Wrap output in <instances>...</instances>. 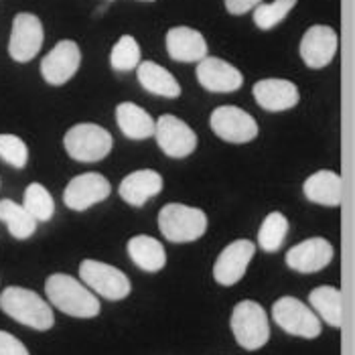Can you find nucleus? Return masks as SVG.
<instances>
[{
  "label": "nucleus",
  "instance_id": "21",
  "mask_svg": "<svg viewBox=\"0 0 355 355\" xmlns=\"http://www.w3.org/2000/svg\"><path fill=\"white\" fill-rule=\"evenodd\" d=\"M137 78L140 85L159 98H179L181 96V85L175 80V76L164 69L163 65L155 63V61H142L137 67Z\"/></svg>",
  "mask_w": 355,
  "mask_h": 355
},
{
  "label": "nucleus",
  "instance_id": "33",
  "mask_svg": "<svg viewBox=\"0 0 355 355\" xmlns=\"http://www.w3.org/2000/svg\"><path fill=\"white\" fill-rule=\"evenodd\" d=\"M148 2H153V0H148Z\"/></svg>",
  "mask_w": 355,
  "mask_h": 355
},
{
  "label": "nucleus",
  "instance_id": "14",
  "mask_svg": "<svg viewBox=\"0 0 355 355\" xmlns=\"http://www.w3.org/2000/svg\"><path fill=\"white\" fill-rule=\"evenodd\" d=\"M337 33L327 25H315L306 28L301 39V57L306 67L321 69L327 67L337 53Z\"/></svg>",
  "mask_w": 355,
  "mask_h": 355
},
{
  "label": "nucleus",
  "instance_id": "5",
  "mask_svg": "<svg viewBox=\"0 0 355 355\" xmlns=\"http://www.w3.org/2000/svg\"><path fill=\"white\" fill-rule=\"evenodd\" d=\"M63 146L67 155L78 163H100L110 155L114 138L106 128L85 122L67 130V135L63 137Z\"/></svg>",
  "mask_w": 355,
  "mask_h": 355
},
{
  "label": "nucleus",
  "instance_id": "3",
  "mask_svg": "<svg viewBox=\"0 0 355 355\" xmlns=\"http://www.w3.org/2000/svg\"><path fill=\"white\" fill-rule=\"evenodd\" d=\"M159 230L171 244H191L207 232V216L199 207L168 203L159 211Z\"/></svg>",
  "mask_w": 355,
  "mask_h": 355
},
{
  "label": "nucleus",
  "instance_id": "13",
  "mask_svg": "<svg viewBox=\"0 0 355 355\" xmlns=\"http://www.w3.org/2000/svg\"><path fill=\"white\" fill-rule=\"evenodd\" d=\"M256 254V246L250 240H236L221 250L214 266V278L221 286H234L246 274L250 260Z\"/></svg>",
  "mask_w": 355,
  "mask_h": 355
},
{
  "label": "nucleus",
  "instance_id": "15",
  "mask_svg": "<svg viewBox=\"0 0 355 355\" xmlns=\"http://www.w3.org/2000/svg\"><path fill=\"white\" fill-rule=\"evenodd\" d=\"M197 82L207 92L230 94L242 87L244 76L238 67L219 57H205L197 63Z\"/></svg>",
  "mask_w": 355,
  "mask_h": 355
},
{
  "label": "nucleus",
  "instance_id": "2",
  "mask_svg": "<svg viewBox=\"0 0 355 355\" xmlns=\"http://www.w3.org/2000/svg\"><path fill=\"white\" fill-rule=\"evenodd\" d=\"M0 309L17 323L37 331H47L55 323L51 304L43 301L37 293L21 286H8L2 291Z\"/></svg>",
  "mask_w": 355,
  "mask_h": 355
},
{
  "label": "nucleus",
  "instance_id": "4",
  "mask_svg": "<svg viewBox=\"0 0 355 355\" xmlns=\"http://www.w3.org/2000/svg\"><path fill=\"white\" fill-rule=\"evenodd\" d=\"M230 325L240 347L256 352L270 339V323L266 311L256 301H240L234 306Z\"/></svg>",
  "mask_w": 355,
  "mask_h": 355
},
{
  "label": "nucleus",
  "instance_id": "9",
  "mask_svg": "<svg viewBox=\"0 0 355 355\" xmlns=\"http://www.w3.org/2000/svg\"><path fill=\"white\" fill-rule=\"evenodd\" d=\"M209 126L221 140L232 144H246L258 137V122L238 106H219L214 110Z\"/></svg>",
  "mask_w": 355,
  "mask_h": 355
},
{
  "label": "nucleus",
  "instance_id": "20",
  "mask_svg": "<svg viewBox=\"0 0 355 355\" xmlns=\"http://www.w3.org/2000/svg\"><path fill=\"white\" fill-rule=\"evenodd\" d=\"M302 193L311 203L325 205V207H339L343 201V181L339 173L323 168L304 181Z\"/></svg>",
  "mask_w": 355,
  "mask_h": 355
},
{
  "label": "nucleus",
  "instance_id": "32",
  "mask_svg": "<svg viewBox=\"0 0 355 355\" xmlns=\"http://www.w3.org/2000/svg\"><path fill=\"white\" fill-rule=\"evenodd\" d=\"M225 2V8L230 15H246L248 10L256 8L262 0H223Z\"/></svg>",
  "mask_w": 355,
  "mask_h": 355
},
{
  "label": "nucleus",
  "instance_id": "26",
  "mask_svg": "<svg viewBox=\"0 0 355 355\" xmlns=\"http://www.w3.org/2000/svg\"><path fill=\"white\" fill-rule=\"evenodd\" d=\"M286 234H288V219L280 211H272L264 218L258 230V246L268 254L278 252L286 240Z\"/></svg>",
  "mask_w": 355,
  "mask_h": 355
},
{
  "label": "nucleus",
  "instance_id": "8",
  "mask_svg": "<svg viewBox=\"0 0 355 355\" xmlns=\"http://www.w3.org/2000/svg\"><path fill=\"white\" fill-rule=\"evenodd\" d=\"M159 148L171 159H185L197 148V135L187 122L173 114H163L155 122V135Z\"/></svg>",
  "mask_w": 355,
  "mask_h": 355
},
{
  "label": "nucleus",
  "instance_id": "29",
  "mask_svg": "<svg viewBox=\"0 0 355 355\" xmlns=\"http://www.w3.org/2000/svg\"><path fill=\"white\" fill-rule=\"evenodd\" d=\"M110 63L116 71H132L140 63V47L137 39L130 35H122L118 43L112 47Z\"/></svg>",
  "mask_w": 355,
  "mask_h": 355
},
{
  "label": "nucleus",
  "instance_id": "25",
  "mask_svg": "<svg viewBox=\"0 0 355 355\" xmlns=\"http://www.w3.org/2000/svg\"><path fill=\"white\" fill-rule=\"evenodd\" d=\"M0 221L6 223L10 236L17 240H27L37 230V219L33 218L23 205H19L12 199L0 201Z\"/></svg>",
  "mask_w": 355,
  "mask_h": 355
},
{
  "label": "nucleus",
  "instance_id": "28",
  "mask_svg": "<svg viewBox=\"0 0 355 355\" xmlns=\"http://www.w3.org/2000/svg\"><path fill=\"white\" fill-rule=\"evenodd\" d=\"M297 6V0H274V2H260L254 8V23L262 31H270L278 23L286 19V15Z\"/></svg>",
  "mask_w": 355,
  "mask_h": 355
},
{
  "label": "nucleus",
  "instance_id": "11",
  "mask_svg": "<svg viewBox=\"0 0 355 355\" xmlns=\"http://www.w3.org/2000/svg\"><path fill=\"white\" fill-rule=\"evenodd\" d=\"M45 33L39 17L31 12H19L12 21L10 41H8V53L15 61L27 63L35 59V55L41 51Z\"/></svg>",
  "mask_w": 355,
  "mask_h": 355
},
{
  "label": "nucleus",
  "instance_id": "17",
  "mask_svg": "<svg viewBox=\"0 0 355 355\" xmlns=\"http://www.w3.org/2000/svg\"><path fill=\"white\" fill-rule=\"evenodd\" d=\"M252 94L256 98V104L266 112H286L295 108L301 100L299 87L288 80H260L254 83Z\"/></svg>",
  "mask_w": 355,
  "mask_h": 355
},
{
  "label": "nucleus",
  "instance_id": "7",
  "mask_svg": "<svg viewBox=\"0 0 355 355\" xmlns=\"http://www.w3.org/2000/svg\"><path fill=\"white\" fill-rule=\"evenodd\" d=\"M272 319L282 331L295 337L315 339L321 335V319L295 297H280L274 302Z\"/></svg>",
  "mask_w": 355,
  "mask_h": 355
},
{
  "label": "nucleus",
  "instance_id": "27",
  "mask_svg": "<svg viewBox=\"0 0 355 355\" xmlns=\"http://www.w3.org/2000/svg\"><path fill=\"white\" fill-rule=\"evenodd\" d=\"M23 207L37 221H49L55 214V201L51 193L41 183H31L23 195Z\"/></svg>",
  "mask_w": 355,
  "mask_h": 355
},
{
  "label": "nucleus",
  "instance_id": "18",
  "mask_svg": "<svg viewBox=\"0 0 355 355\" xmlns=\"http://www.w3.org/2000/svg\"><path fill=\"white\" fill-rule=\"evenodd\" d=\"M166 53L179 63H199L207 57L205 37L191 27H173L166 33Z\"/></svg>",
  "mask_w": 355,
  "mask_h": 355
},
{
  "label": "nucleus",
  "instance_id": "24",
  "mask_svg": "<svg viewBox=\"0 0 355 355\" xmlns=\"http://www.w3.org/2000/svg\"><path fill=\"white\" fill-rule=\"evenodd\" d=\"M309 302L327 325L335 329L343 325V297L337 286H317L309 293Z\"/></svg>",
  "mask_w": 355,
  "mask_h": 355
},
{
  "label": "nucleus",
  "instance_id": "31",
  "mask_svg": "<svg viewBox=\"0 0 355 355\" xmlns=\"http://www.w3.org/2000/svg\"><path fill=\"white\" fill-rule=\"evenodd\" d=\"M0 355H31L28 349L8 331H0Z\"/></svg>",
  "mask_w": 355,
  "mask_h": 355
},
{
  "label": "nucleus",
  "instance_id": "6",
  "mask_svg": "<svg viewBox=\"0 0 355 355\" xmlns=\"http://www.w3.org/2000/svg\"><path fill=\"white\" fill-rule=\"evenodd\" d=\"M80 276L83 284L108 301H122L132 293V282L122 270L100 260H83L80 264Z\"/></svg>",
  "mask_w": 355,
  "mask_h": 355
},
{
  "label": "nucleus",
  "instance_id": "19",
  "mask_svg": "<svg viewBox=\"0 0 355 355\" xmlns=\"http://www.w3.org/2000/svg\"><path fill=\"white\" fill-rule=\"evenodd\" d=\"M163 187L164 181L161 173H157L155 168H140L122 179L118 193L128 205L142 207L148 199L157 197L163 191Z\"/></svg>",
  "mask_w": 355,
  "mask_h": 355
},
{
  "label": "nucleus",
  "instance_id": "22",
  "mask_svg": "<svg viewBox=\"0 0 355 355\" xmlns=\"http://www.w3.org/2000/svg\"><path fill=\"white\" fill-rule=\"evenodd\" d=\"M116 124L130 140H146L155 135V120L144 108L132 102H122L116 108Z\"/></svg>",
  "mask_w": 355,
  "mask_h": 355
},
{
  "label": "nucleus",
  "instance_id": "10",
  "mask_svg": "<svg viewBox=\"0 0 355 355\" xmlns=\"http://www.w3.org/2000/svg\"><path fill=\"white\" fill-rule=\"evenodd\" d=\"M110 191H112V185L104 175L83 173L67 183L63 191V203L73 211H87L89 207L106 201Z\"/></svg>",
  "mask_w": 355,
  "mask_h": 355
},
{
  "label": "nucleus",
  "instance_id": "30",
  "mask_svg": "<svg viewBox=\"0 0 355 355\" xmlns=\"http://www.w3.org/2000/svg\"><path fill=\"white\" fill-rule=\"evenodd\" d=\"M0 159L15 168H23L28 161V148L23 138L15 135H0Z\"/></svg>",
  "mask_w": 355,
  "mask_h": 355
},
{
  "label": "nucleus",
  "instance_id": "12",
  "mask_svg": "<svg viewBox=\"0 0 355 355\" xmlns=\"http://www.w3.org/2000/svg\"><path fill=\"white\" fill-rule=\"evenodd\" d=\"M82 63V51L76 41L65 39L59 41L49 53L41 61V76L49 85H63L67 83Z\"/></svg>",
  "mask_w": 355,
  "mask_h": 355
},
{
  "label": "nucleus",
  "instance_id": "16",
  "mask_svg": "<svg viewBox=\"0 0 355 355\" xmlns=\"http://www.w3.org/2000/svg\"><path fill=\"white\" fill-rule=\"evenodd\" d=\"M333 246L325 238H311L286 252V266L299 274H315L327 268L333 260Z\"/></svg>",
  "mask_w": 355,
  "mask_h": 355
},
{
  "label": "nucleus",
  "instance_id": "23",
  "mask_svg": "<svg viewBox=\"0 0 355 355\" xmlns=\"http://www.w3.org/2000/svg\"><path fill=\"white\" fill-rule=\"evenodd\" d=\"M126 250H128L130 260L144 272H159V270H163L164 264H166L164 246L159 240H155L150 236L140 234V236L130 238L128 244H126Z\"/></svg>",
  "mask_w": 355,
  "mask_h": 355
},
{
  "label": "nucleus",
  "instance_id": "1",
  "mask_svg": "<svg viewBox=\"0 0 355 355\" xmlns=\"http://www.w3.org/2000/svg\"><path fill=\"white\" fill-rule=\"evenodd\" d=\"M47 299L61 313L78 319H92L100 315V299L78 278L69 274H51L45 280Z\"/></svg>",
  "mask_w": 355,
  "mask_h": 355
}]
</instances>
